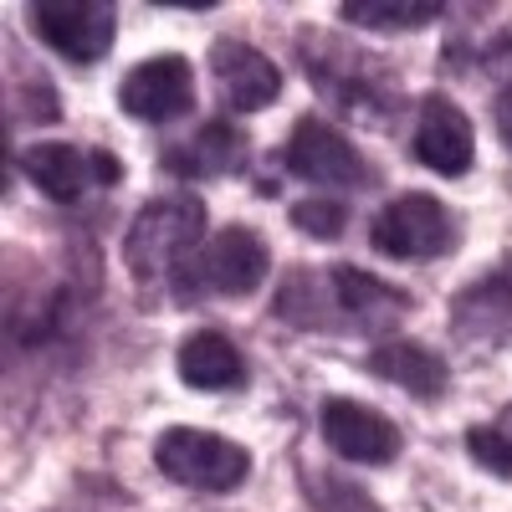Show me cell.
<instances>
[{
    "label": "cell",
    "mask_w": 512,
    "mask_h": 512,
    "mask_svg": "<svg viewBox=\"0 0 512 512\" xmlns=\"http://www.w3.org/2000/svg\"><path fill=\"white\" fill-rule=\"evenodd\" d=\"M200 241H205V205L195 195H169L139 210L134 231L123 241V256L139 282H159L175 267H185L190 251H200Z\"/></svg>",
    "instance_id": "6da1fadb"
},
{
    "label": "cell",
    "mask_w": 512,
    "mask_h": 512,
    "mask_svg": "<svg viewBox=\"0 0 512 512\" xmlns=\"http://www.w3.org/2000/svg\"><path fill=\"white\" fill-rule=\"evenodd\" d=\"M267 267H272L267 241L246 226H226L210 241H200V251L175 277V292L180 297H205V292L210 297H246L267 282Z\"/></svg>",
    "instance_id": "7a4b0ae2"
},
{
    "label": "cell",
    "mask_w": 512,
    "mask_h": 512,
    "mask_svg": "<svg viewBox=\"0 0 512 512\" xmlns=\"http://www.w3.org/2000/svg\"><path fill=\"white\" fill-rule=\"evenodd\" d=\"M154 461L169 482L195 487V492H236L251 472V451L241 441H226L200 425H175L154 446Z\"/></svg>",
    "instance_id": "3957f363"
},
{
    "label": "cell",
    "mask_w": 512,
    "mask_h": 512,
    "mask_svg": "<svg viewBox=\"0 0 512 512\" xmlns=\"http://www.w3.org/2000/svg\"><path fill=\"white\" fill-rule=\"evenodd\" d=\"M456 216L436 200V195H400L374 216L369 241L379 256L395 262H425V256H446L456 246Z\"/></svg>",
    "instance_id": "277c9868"
},
{
    "label": "cell",
    "mask_w": 512,
    "mask_h": 512,
    "mask_svg": "<svg viewBox=\"0 0 512 512\" xmlns=\"http://www.w3.org/2000/svg\"><path fill=\"white\" fill-rule=\"evenodd\" d=\"M21 169L31 175V185L52 200H82L88 190H108L123 180V164L103 149H82V144H31L21 154Z\"/></svg>",
    "instance_id": "5b68a950"
},
{
    "label": "cell",
    "mask_w": 512,
    "mask_h": 512,
    "mask_svg": "<svg viewBox=\"0 0 512 512\" xmlns=\"http://www.w3.org/2000/svg\"><path fill=\"white\" fill-rule=\"evenodd\" d=\"M31 26L52 52H62L77 67L103 62L118 36L113 6H93V0H62V6L57 0H41V6H31Z\"/></svg>",
    "instance_id": "8992f818"
},
{
    "label": "cell",
    "mask_w": 512,
    "mask_h": 512,
    "mask_svg": "<svg viewBox=\"0 0 512 512\" xmlns=\"http://www.w3.org/2000/svg\"><path fill=\"white\" fill-rule=\"evenodd\" d=\"M282 159L308 185H369V159L323 118H297Z\"/></svg>",
    "instance_id": "52a82bcc"
},
{
    "label": "cell",
    "mask_w": 512,
    "mask_h": 512,
    "mask_svg": "<svg viewBox=\"0 0 512 512\" xmlns=\"http://www.w3.org/2000/svg\"><path fill=\"white\" fill-rule=\"evenodd\" d=\"M118 103L128 118H144V123H169V118H180L190 113L195 103V72L185 57H149L139 62L134 72H128L118 82Z\"/></svg>",
    "instance_id": "ba28073f"
},
{
    "label": "cell",
    "mask_w": 512,
    "mask_h": 512,
    "mask_svg": "<svg viewBox=\"0 0 512 512\" xmlns=\"http://www.w3.org/2000/svg\"><path fill=\"white\" fill-rule=\"evenodd\" d=\"M313 297H323V308H333L338 328H379V323H395L410 297L400 287H384L354 267H333L328 277H308Z\"/></svg>",
    "instance_id": "9c48e42d"
},
{
    "label": "cell",
    "mask_w": 512,
    "mask_h": 512,
    "mask_svg": "<svg viewBox=\"0 0 512 512\" xmlns=\"http://www.w3.org/2000/svg\"><path fill=\"white\" fill-rule=\"evenodd\" d=\"M323 441L344 456V461H364V466H384L400 456V425L390 415H379L364 400H328L323 405Z\"/></svg>",
    "instance_id": "30bf717a"
},
{
    "label": "cell",
    "mask_w": 512,
    "mask_h": 512,
    "mask_svg": "<svg viewBox=\"0 0 512 512\" xmlns=\"http://www.w3.org/2000/svg\"><path fill=\"white\" fill-rule=\"evenodd\" d=\"M210 72H216V88H221V98H226L236 113H262V108H272L277 93H282L277 62H272L267 52L246 47V41H236V36H226V41H216V47H210Z\"/></svg>",
    "instance_id": "8fae6325"
},
{
    "label": "cell",
    "mask_w": 512,
    "mask_h": 512,
    "mask_svg": "<svg viewBox=\"0 0 512 512\" xmlns=\"http://www.w3.org/2000/svg\"><path fill=\"white\" fill-rule=\"evenodd\" d=\"M472 154H477V134H472V118H466L451 98L431 93L420 103V123H415V159L436 175L456 180L472 169Z\"/></svg>",
    "instance_id": "7c38bea8"
},
{
    "label": "cell",
    "mask_w": 512,
    "mask_h": 512,
    "mask_svg": "<svg viewBox=\"0 0 512 512\" xmlns=\"http://www.w3.org/2000/svg\"><path fill=\"white\" fill-rule=\"evenodd\" d=\"M318 88L338 103V108H354V113H369V118H384L395 113V82H384L379 72V57H364V52H333V62H308Z\"/></svg>",
    "instance_id": "4fadbf2b"
},
{
    "label": "cell",
    "mask_w": 512,
    "mask_h": 512,
    "mask_svg": "<svg viewBox=\"0 0 512 512\" xmlns=\"http://www.w3.org/2000/svg\"><path fill=\"white\" fill-rule=\"evenodd\" d=\"M369 374L400 384V390L415 395V400H436V395L446 390V379H451L446 359H441L431 344H415V338H390V344H374V349H369Z\"/></svg>",
    "instance_id": "5bb4252c"
},
{
    "label": "cell",
    "mask_w": 512,
    "mask_h": 512,
    "mask_svg": "<svg viewBox=\"0 0 512 512\" xmlns=\"http://www.w3.org/2000/svg\"><path fill=\"white\" fill-rule=\"evenodd\" d=\"M175 364H180V379L195 384V390H236V384L246 379L241 349L231 344L226 333H216V328L190 333L185 344H180V359Z\"/></svg>",
    "instance_id": "9a60e30c"
},
{
    "label": "cell",
    "mask_w": 512,
    "mask_h": 512,
    "mask_svg": "<svg viewBox=\"0 0 512 512\" xmlns=\"http://www.w3.org/2000/svg\"><path fill=\"white\" fill-rule=\"evenodd\" d=\"M241 159H246V139L221 118V123H205L190 144L169 149L164 169L169 175H185V180H210V175H231V169H241Z\"/></svg>",
    "instance_id": "2e32d148"
},
{
    "label": "cell",
    "mask_w": 512,
    "mask_h": 512,
    "mask_svg": "<svg viewBox=\"0 0 512 512\" xmlns=\"http://www.w3.org/2000/svg\"><path fill=\"white\" fill-rule=\"evenodd\" d=\"M349 26H374V31H410V26H431L441 16V6L425 0H344L338 6Z\"/></svg>",
    "instance_id": "e0dca14e"
},
{
    "label": "cell",
    "mask_w": 512,
    "mask_h": 512,
    "mask_svg": "<svg viewBox=\"0 0 512 512\" xmlns=\"http://www.w3.org/2000/svg\"><path fill=\"white\" fill-rule=\"evenodd\" d=\"M466 451H472V461H482L492 477L512 482V405H502L497 420L472 425V431H466Z\"/></svg>",
    "instance_id": "ac0fdd59"
},
{
    "label": "cell",
    "mask_w": 512,
    "mask_h": 512,
    "mask_svg": "<svg viewBox=\"0 0 512 512\" xmlns=\"http://www.w3.org/2000/svg\"><path fill=\"white\" fill-rule=\"evenodd\" d=\"M292 221L303 226L308 236H318V241H338L344 226H349V210L338 200H303V205H292Z\"/></svg>",
    "instance_id": "d6986e66"
},
{
    "label": "cell",
    "mask_w": 512,
    "mask_h": 512,
    "mask_svg": "<svg viewBox=\"0 0 512 512\" xmlns=\"http://www.w3.org/2000/svg\"><path fill=\"white\" fill-rule=\"evenodd\" d=\"M497 134H502V144L512 149V88L497 98Z\"/></svg>",
    "instance_id": "ffe728a7"
}]
</instances>
